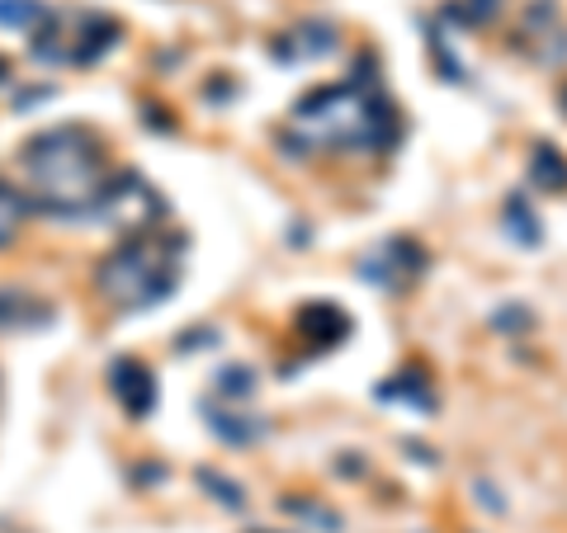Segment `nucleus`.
<instances>
[{"mask_svg": "<svg viewBox=\"0 0 567 533\" xmlns=\"http://www.w3.org/2000/svg\"><path fill=\"white\" fill-rule=\"evenodd\" d=\"M156 212H162V199H156V189L133 170L110 175L100 203H95V218H104L110 227H123V232H142Z\"/></svg>", "mask_w": 567, "mask_h": 533, "instance_id": "obj_5", "label": "nucleus"}, {"mask_svg": "<svg viewBox=\"0 0 567 533\" xmlns=\"http://www.w3.org/2000/svg\"><path fill=\"white\" fill-rule=\"evenodd\" d=\"M529 175H535L539 185H548L554 194H563V189H567V161H563V151H558V147H539Z\"/></svg>", "mask_w": 567, "mask_h": 533, "instance_id": "obj_13", "label": "nucleus"}, {"mask_svg": "<svg viewBox=\"0 0 567 533\" xmlns=\"http://www.w3.org/2000/svg\"><path fill=\"white\" fill-rule=\"evenodd\" d=\"M118 43V20L100 10H76V14H48L33 29V58L39 62H71L91 66Z\"/></svg>", "mask_w": 567, "mask_h": 533, "instance_id": "obj_4", "label": "nucleus"}, {"mask_svg": "<svg viewBox=\"0 0 567 533\" xmlns=\"http://www.w3.org/2000/svg\"><path fill=\"white\" fill-rule=\"evenodd\" d=\"M24 185L48 218H91L104 194V156L91 128L58 123L24 142L20 151Z\"/></svg>", "mask_w": 567, "mask_h": 533, "instance_id": "obj_2", "label": "nucleus"}, {"mask_svg": "<svg viewBox=\"0 0 567 533\" xmlns=\"http://www.w3.org/2000/svg\"><path fill=\"white\" fill-rule=\"evenodd\" d=\"M502 6H506V0H454L445 14H450V20H458V24H468V29H483V24H492L496 14H502Z\"/></svg>", "mask_w": 567, "mask_h": 533, "instance_id": "obj_14", "label": "nucleus"}, {"mask_svg": "<svg viewBox=\"0 0 567 533\" xmlns=\"http://www.w3.org/2000/svg\"><path fill=\"white\" fill-rule=\"evenodd\" d=\"M48 307L39 297H24V293H0V331H29V326H43L48 322Z\"/></svg>", "mask_w": 567, "mask_h": 533, "instance_id": "obj_10", "label": "nucleus"}, {"mask_svg": "<svg viewBox=\"0 0 567 533\" xmlns=\"http://www.w3.org/2000/svg\"><path fill=\"white\" fill-rule=\"evenodd\" d=\"M516 43L529 52V62L558 66L567 58V24L558 20V10L548 6V0H535V6L525 10V20H520V39Z\"/></svg>", "mask_w": 567, "mask_h": 533, "instance_id": "obj_6", "label": "nucleus"}, {"mask_svg": "<svg viewBox=\"0 0 567 533\" xmlns=\"http://www.w3.org/2000/svg\"><path fill=\"white\" fill-rule=\"evenodd\" d=\"M199 482H204L213 495H218L227 510H241V505H246V495H241L233 482H227V477H218V472H208V468H204V472H199Z\"/></svg>", "mask_w": 567, "mask_h": 533, "instance_id": "obj_17", "label": "nucleus"}, {"mask_svg": "<svg viewBox=\"0 0 567 533\" xmlns=\"http://www.w3.org/2000/svg\"><path fill=\"white\" fill-rule=\"evenodd\" d=\"M284 510H289V514H298V520H312L317 529H322V533H341V520H336V514L331 510H322V505H312V501H289V505H284Z\"/></svg>", "mask_w": 567, "mask_h": 533, "instance_id": "obj_16", "label": "nucleus"}, {"mask_svg": "<svg viewBox=\"0 0 567 533\" xmlns=\"http://www.w3.org/2000/svg\"><path fill=\"white\" fill-rule=\"evenodd\" d=\"M208 425H213V435L227 439V443H256V439L265 435V420H260V416L218 411V406H213V411H208Z\"/></svg>", "mask_w": 567, "mask_h": 533, "instance_id": "obj_11", "label": "nucleus"}, {"mask_svg": "<svg viewBox=\"0 0 567 533\" xmlns=\"http://www.w3.org/2000/svg\"><path fill=\"white\" fill-rule=\"evenodd\" d=\"M24 227V194L0 180V245H10Z\"/></svg>", "mask_w": 567, "mask_h": 533, "instance_id": "obj_12", "label": "nucleus"}, {"mask_svg": "<svg viewBox=\"0 0 567 533\" xmlns=\"http://www.w3.org/2000/svg\"><path fill=\"white\" fill-rule=\"evenodd\" d=\"M336 48V29L322 24V20H308L284 33V43L275 48L279 62H308V58H327V52Z\"/></svg>", "mask_w": 567, "mask_h": 533, "instance_id": "obj_8", "label": "nucleus"}, {"mask_svg": "<svg viewBox=\"0 0 567 533\" xmlns=\"http://www.w3.org/2000/svg\"><path fill=\"white\" fill-rule=\"evenodd\" d=\"M284 147L293 156L312 151H388L402 137L398 109L374 81H341L308 91L284 118Z\"/></svg>", "mask_w": 567, "mask_h": 533, "instance_id": "obj_1", "label": "nucleus"}, {"mask_svg": "<svg viewBox=\"0 0 567 533\" xmlns=\"http://www.w3.org/2000/svg\"><path fill=\"white\" fill-rule=\"evenodd\" d=\"M181 283V237L142 227L123 245H114L95 270V289L123 312L156 307Z\"/></svg>", "mask_w": 567, "mask_h": 533, "instance_id": "obj_3", "label": "nucleus"}, {"mask_svg": "<svg viewBox=\"0 0 567 533\" xmlns=\"http://www.w3.org/2000/svg\"><path fill=\"white\" fill-rule=\"evenodd\" d=\"M298 335L312 345H341L350 335V316L336 302H312V307L298 312Z\"/></svg>", "mask_w": 567, "mask_h": 533, "instance_id": "obj_9", "label": "nucleus"}, {"mask_svg": "<svg viewBox=\"0 0 567 533\" xmlns=\"http://www.w3.org/2000/svg\"><path fill=\"white\" fill-rule=\"evenodd\" d=\"M251 373L246 368H223L218 373V393H227V397H251Z\"/></svg>", "mask_w": 567, "mask_h": 533, "instance_id": "obj_19", "label": "nucleus"}, {"mask_svg": "<svg viewBox=\"0 0 567 533\" xmlns=\"http://www.w3.org/2000/svg\"><path fill=\"white\" fill-rule=\"evenodd\" d=\"M558 100H563V109H567V81H563V95Z\"/></svg>", "mask_w": 567, "mask_h": 533, "instance_id": "obj_20", "label": "nucleus"}, {"mask_svg": "<svg viewBox=\"0 0 567 533\" xmlns=\"http://www.w3.org/2000/svg\"><path fill=\"white\" fill-rule=\"evenodd\" d=\"M48 20V10L39 0H0V24L6 29H39Z\"/></svg>", "mask_w": 567, "mask_h": 533, "instance_id": "obj_15", "label": "nucleus"}, {"mask_svg": "<svg viewBox=\"0 0 567 533\" xmlns=\"http://www.w3.org/2000/svg\"><path fill=\"white\" fill-rule=\"evenodd\" d=\"M506 218L516 222V237H520V241H529V245L539 241V232H535V212L525 208V199H511V203H506Z\"/></svg>", "mask_w": 567, "mask_h": 533, "instance_id": "obj_18", "label": "nucleus"}, {"mask_svg": "<svg viewBox=\"0 0 567 533\" xmlns=\"http://www.w3.org/2000/svg\"><path fill=\"white\" fill-rule=\"evenodd\" d=\"M0 81H6V62H0Z\"/></svg>", "mask_w": 567, "mask_h": 533, "instance_id": "obj_21", "label": "nucleus"}, {"mask_svg": "<svg viewBox=\"0 0 567 533\" xmlns=\"http://www.w3.org/2000/svg\"><path fill=\"white\" fill-rule=\"evenodd\" d=\"M110 387H114V397L123 401V411L128 416H147L156 406V378H152V368L142 359H118L110 368Z\"/></svg>", "mask_w": 567, "mask_h": 533, "instance_id": "obj_7", "label": "nucleus"}]
</instances>
